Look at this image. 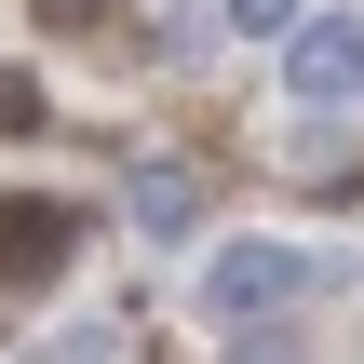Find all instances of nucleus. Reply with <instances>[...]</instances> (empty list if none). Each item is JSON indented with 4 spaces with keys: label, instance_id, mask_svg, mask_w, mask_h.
Returning <instances> with one entry per match:
<instances>
[{
    "label": "nucleus",
    "instance_id": "nucleus-3",
    "mask_svg": "<svg viewBox=\"0 0 364 364\" xmlns=\"http://www.w3.org/2000/svg\"><path fill=\"white\" fill-rule=\"evenodd\" d=\"M68 243H81V216H68V203H0V284H54V270H68Z\"/></svg>",
    "mask_w": 364,
    "mask_h": 364
},
{
    "label": "nucleus",
    "instance_id": "nucleus-9",
    "mask_svg": "<svg viewBox=\"0 0 364 364\" xmlns=\"http://www.w3.org/2000/svg\"><path fill=\"white\" fill-rule=\"evenodd\" d=\"M95 14H108V0H41V27H95Z\"/></svg>",
    "mask_w": 364,
    "mask_h": 364
},
{
    "label": "nucleus",
    "instance_id": "nucleus-2",
    "mask_svg": "<svg viewBox=\"0 0 364 364\" xmlns=\"http://www.w3.org/2000/svg\"><path fill=\"white\" fill-rule=\"evenodd\" d=\"M284 95L297 108H364V27L351 14H297L284 27Z\"/></svg>",
    "mask_w": 364,
    "mask_h": 364
},
{
    "label": "nucleus",
    "instance_id": "nucleus-7",
    "mask_svg": "<svg viewBox=\"0 0 364 364\" xmlns=\"http://www.w3.org/2000/svg\"><path fill=\"white\" fill-rule=\"evenodd\" d=\"M0 135H41V81L27 68H0Z\"/></svg>",
    "mask_w": 364,
    "mask_h": 364
},
{
    "label": "nucleus",
    "instance_id": "nucleus-5",
    "mask_svg": "<svg viewBox=\"0 0 364 364\" xmlns=\"http://www.w3.org/2000/svg\"><path fill=\"white\" fill-rule=\"evenodd\" d=\"M230 364H311V351H297V311H270V324H243V338H230Z\"/></svg>",
    "mask_w": 364,
    "mask_h": 364
},
{
    "label": "nucleus",
    "instance_id": "nucleus-1",
    "mask_svg": "<svg viewBox=\"0 0 364 364\" xmlns=\"http://www.w3.org/2000/svg\"><path fill=\"white\" fill-rule=\"evenodd\" d=\"M311 284H324V257H297V243H216L203 311H216V324H270V311H297Z\"/></svg>",
    "mask_w": 364,
    "mask_h": 364
},
{
    "label": "nucleus",
    "instance_id": "nucleus-4",
    "mask_svg": "<svg viewBox=\"0 0 364 364\" xmlns=\"http://www.w3.org/2000/svg\"><path fill=\"white\" fill-rule=\"evenodd\" d=\"M189 216H203V176L189 162H135V230L149 243H189Z\"/></svg>",
    "mask_w": 364,
    "mask_h": 364
},
{
    "label": "nucleus",
    "instance_id": "nucleus-8",
    "mask_svg": "<svg viewBox=\"0 0 364 364\" xmlns=\"http://www.w3.org/2000/svg\"><path fill=\"white\" fill-rule=\"evenodd\" d=\"M27 364H108V324H68V338H41Z\"/></svg>",
    "mask_w": 364,
    "mask_h": 364
},
{
    "label": "nucleus",
    "instance_id": "nucleus-6",
    "mask_svg": "<svg viewBox=\"0 0 364 364\" xmlns=\"http://www.w3.org/2000/svg\"><path fill=\"white\" fill-rule=\"evenodd\" d=\"M216 14H230V27H243V41H284V27H297V14H311V0H216Z\"/></svg>",
    "mask_w": 364,
    "mask_h": 364
}]
</instances>
